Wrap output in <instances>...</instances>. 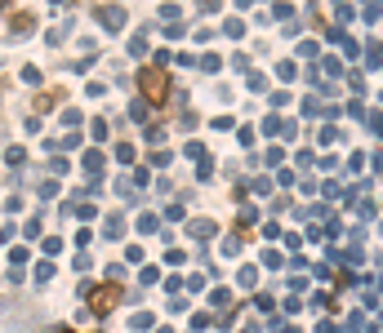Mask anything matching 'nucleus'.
I'll return each mask as SVG.
<instances>
[{
    "mask_svg": "<svg viewBox=\"0 0 383 333\" xmlns=\"http://www.w3.org/2000/svg\"><path fill=\"white\" fill-rule=\"evenodd\" d=\"M138 93H143V102L161 107V102L170 98V71H165V67H143V71H138Z\"/></svg>",
    "mask_w": 383,
    "mask_h": 333,
    "instance_id": "f257e3e1",
    "label": "nucleus"
},
{
    "mask_svg": "<svg viewBox=\"0 0 383 333\" xmlns=\"http://www.w3.org/2000/svg\"><path fill=\"white\" fill-rule=\"evenodd\" d=\"M116 302H120V289H111V284H98V289L89 293V307H94V316H107Z\"/></svg>",
    "mask_w": 383,
    "mask_h": 333,
    "instance_id": "f03ea898",
    "label": "nucleus"
}]
</instances>
